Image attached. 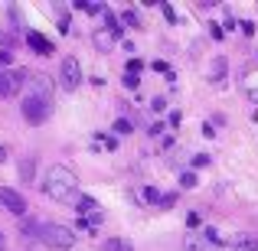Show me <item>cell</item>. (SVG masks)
Segmentation results:
<instances>
[{"label":"cell","instance_id":"cell-1","mask_svg":"<svg viewBox=\"0 0 258 251\" xmlns=\"http://www.w3.org/2000/svg\"><path fill=\"white\" fill-rule=\"evenodd\" d=\"M52 111V101H49V82L43 75H30V95L23 98V118L30 124H43Z\"/></svg>","mask_w":258,"mask_h":251},{"label":"cell","instance_id":"cell-2","mask_svg":"<svg viewBox=\"0 0 258 251\" xmlns=\"http://www.w3.org/2000/svg\"><path fill=\"white\" fill-rule=\"evenodd\" d=\"M79 189V180L69 166H49V173L43 176V196L46 199H56V202H66L72 199Z\"/></svg>","mask_w":258,"mask_h":251},{"label":"cell","instance_id":"cell-3","mask_svg":"<svg viewBox=\"0 0 258 251\" xmlns=\"http://www.w3.org/2000/svg\"><path fill=\"white\" fill-rule=\"evenodd\" d=\"M39 241H43V245H49V248H56V251H69L72 245H76V232L52 222V225H43V228H39Z\"/></svg>","mask_w":258,"mask_h":251},{"label":"cell","instance_id":"cell-4","mask_svg":"<svg viewBox=\"0 0 258 251\" xmlns=\"http://www.w3.org/2000/svg\"><path fill=\"white\" fill-rule=\"evenodd\" d=\"M59 85H62L66 92H76V88L82 85V62H79L76 56L62 59V65H59Z\"/></svg>","mask_w":258,"mask_h":251},{"label":"cell","instance_id":"cell-5","mask_svg":"<svg viewBox=\"0 0 258 251\" xmlns=\"http://www.w3.org/2000/svg\"><path fill=\"white\" fill-rule=\"evenodd\" d=\"M0 206H4L7 212H13V215L26 212V199L17 193V189H10V186H0Z\"/></svg>","mask_w":258,"mask_h":251},{"label":"cell","instance_id":"cell-6","mask_svg":"<svg viewBox=\"0 0 258 251\" xmlns=\"http://www.w3.org/2000/svg\"><path fill=\"white\" fill-rule=\"evenodd\" d=\"M183 248H186V251H213V245H209L200 232H189L186 238H183Z\"/></svg>","mask_w":258,"mask_h":251},{"label":"cell","instance_id":"cell-7","mask_svg":"<svg viewBox=\"0 0 258 251\" xmlns=\"http://www.w3.org/2000/svg\"><path fill=\"white\" fill-rule=\"evenodd\" d=\"M26 39H30V46H36V52H39V56H49V52H52V43L43 36V33L30 30V33H26Z\"/></svg>","mask_w":258,"mask_h":251},{"label":"cell","instance_id":"cell-8","mask_svg":"<svg viewBox=\"0 0 258 251\" xmlns=\"http://www.w3.org/2000/svg\"><path fill=\"white\" fill-rule=\"evenodd\" d=\"M17 92H20V85L13 82V72L4 69L0 72V98H10V95H17Z\"/></svg>","mask_w":258,"mask_h":251},{"label":"cell","instance_id":"cell-9","mask_svg":"<svg viewBox=\"0 0 258 251\" xmlns=\"http://www.w3.org/2000/svg\"><path fill=\"white\" fill-rule=\"evenodd\" d=\"M232 248L235 251H258V238H255V235H248V232H242V235H235V238H232Z\"/></svg>","mask_w":258,"mask_h":251},{"label":"cell","instance_id":"cell-10","mask_svg":"<svg viewBox=\"0 0 258 251\" xmlns=\"http://www.w3.org/2000/svg\"><path fill=\"white\" fill-rule=\"evenodd\" d=\"M226 72H229V62L222 56H216L213 59V69H209V82H222V78H226Z\"/></svg>","mask_w":258,"mask_h":251},{"label":"cell","instance_id":"cell-11","mask_svg":"<svg viewBox=\"0 0 258 251\" xmlns=\"http://www.w3.org/2000/svg\"><path fill=\"white\" fill-rule=\"evenodd\" d=\"M76 212L79 215H92V212H98V202H95L92 196H79L76 199Z\"/></svg>","mask_w":258,"mask_h":251},{"label":"cell","instance_id":"cell-12","mask_svg":"<svg viewBox=\"0 0 258 251\" xmlns=\"http://www.w3.org/2000/svg\"><path fill=\"white\" fill-rule=\"evenodd\" d=\"M105 23H108V36H111V39H121V33H124L121 20H118V17H111V13H105Z\"/></svg>","mask_w":258,"mask_h":251},{"label":"cell","instance_id":"cell-13","mask_svg":"<svg viewBox=\"0 0 258 251\" xmlns=\"http://www.w3.org/2000/svg\"><path fill=\"white\" fill-rule=\"evenodd\" d=\"M33 176H36V157H26L23 163H20V180H26V183H30Z\"/></svg>","mask_w":258,"mask_h":251},{"label":"cell","instance_id":"cell-14","mask_svg":"<svg viewBox=\"0 0 258 251\" xmlns=\"http://www.w3.org/2000/svg\"><path fill=\"white\" fill-rule=\"evenodd\" d=\"M105 251H134L131 241H124V238H108L105 241Z\"/></svg>","mask_w":258,"mask_h":251},{"label":"cell","instance_id":"cell-15","mask_svg":"<svg viewBox=\"0 0 258 251\" xmlns=\"http://www.w3.org/2000/svg\"><path fill=\"white\" fill-rule=\"evenodd\" d=\"M200 235H203V238H206V241H209V245H213V248H219V245H226V238H222V235H219V232H216V228H203V232H200Z\"/></svg>","mask_w":258,"mask_h":251},{"label":"cell","instance_id":"cell-16","mask_svg":"<svg viewBox=\"0 0 258 251\" xmlns=\"http://www.w3.org/2000/svg\"><path fill=\"white\" fill-rule=\"evenodd\" d=\"M95 46H98L101 52H108V46H111V36H108V33H95Z\"/></svg>","mask_w":258,"mask_h":251},{"label":"cell","instance_id":"cell-17","mask_svg":"<svg viewBox=\"0 0 258 251\" xmlns=\"http://www.w3.org/2000/svg\"><path fill=\"white\" fill-rule=\"evenodd\" d=\"M23 238H39V225L36 222H23Z\"/></svg>","mask_w":258,"mask_h":251},{"label":"cell","instance_id":"cell-18","mask_svg":"<svg viewBox=\"0 0 258 251\" xmlns=\"http://www.w3.org/2000/svg\"><path fill=\"white\" fill-rule=\"evenodd\" d=\"M114 131H118V134H131V131H134V124H131L127 118H118V121H114Z\"/></svg>","mask_w":258,"mask_h":251},{"label":"cell","instance_id":"cell-19","mask_svg":"<svg viewBox=\"0 0 258 251\" xmlns=\"http://www.w3.org/2000/svg\"><path fill=\"white\" fill-rule=\"evenodd\" d=\"M144 199H147V202H154V206H160V189L147 186V189H144Z\"/></svg>","mask_w":258,"mask_h":251},{"label":"cell","instance_id":"cell-20","mask_svg":"<svg viewBox=\"0 0 258 251\" xmlns=\"http://www.w3.org/2000/svg\"><path fill=\"white\" fill-rule=\"evenodd\" d=\"M141 69H144V62H141V59H131V62H127V72H124V75H134V78H138V72Z\"/></svg>","mask_w":258,"mask_h":251},{"label":"cell","instance_id":"cell-21","mask_svg":"<svg viewBox=\"0 0 258 251\" xmlns=\"http://www.w3.org/2000/svg\"><path fill=\"white\" fill-rule=\"evenodd\" d=\"M76 7H79V10H85V13H101V10H105L101 4H76Z\"/></svg>","mask_w":258,"mask_h":251},{"label":"cell","instance_id":"cell-22","mask_svg":"<svg viewBox=\"0 0 258 251\" xmlns=\"http://www.w3.org/2000/svg\"><path fill=\"white\" fill-rule=\"evenodd\" d=\"M124 23H127V26H141V23H138V17H134V10H127L124 17H121V26H124Z\"/></svg>","mask_w":258,"mask_h":251},{"label":"cell","instance_id":"cell-23","mask_svg":"<svg viewBox=\"0 0 258 251\" xmlns=\"http://www.w3.org/2000/svg\"><path fill=\"white\" fill-rule=\"evenodd\" d=\"M180 183H183L186 189H193V186H196V173H183V176H180Z\"/></svg>","mask_w":258,"mask_h":251},{"label":"cell","instance_id":"cell-24","mask_svg":"<svg viewBox=\"0 0 258 251\" xmlns=\"http://www.w3.org/2000/svg\"><path fill=\"white\" fill-rule=\"evenodd\" d=\"M173 202H176V196H173V193H167V196H160V209H170V206H173Z\"/></svg>","mask_w":258,"mask_h":251},{"label":"cell","instance_id":"cell-25","mask_svg":"<svg viewBox=\"0 0 258 251\" xmlns=\"http://www.w3.org/2000/svg\"><path fill=\"white\" fill-rule=\"evenodd\" d=\"M151 108H154V111H164V108H167V98H160V95H157V98H151Z\"/></svg>","mask_w":258,"mask_h":251},{"label":"cell","instance_id":"cell-26","mask_svg":"<svg viewBox=\"0 0 258 251\" xmlns=\"http://www.w3.org/2000/svg\"><path fill=\"white\" fill-rule=\"evenodd\" d=\"M160 10H164V17L170 20V23H176V13H173V7H170V4H164V7H160Z\"/></svg>","mask_w":258,"mask_h":251},{"label":"cell","instance_id":"cell-27","mask_svg":"<svg viewBox=\"0 0 258 251\" xmlns=\"http://www.w3.org/2000/svg\"><path fill=\"white\" fill-rule=\"evenodd\" d=\"M206 163H209L206 153H196V157H193V166H206Z\"/></svg>","mask_w":258,"mask_h":251},{"label":"cell","instance_id":"cell-28","mask_svg":"<svg viewBox=\"0 0 258 251\" xmlns=\"http://www.w3.org/2000/svg\"><path fill=\"white\" fill-rule=\"evenodd\" d=\"M4 160H7V150H4V147H0V163H4Z\"/></svg>","mask_w":258,"mask_h":251},{"label":"cell","instance_id":"cell-29","mask_svg":"<svg viewBox=\"0 0 258 251\" xmlns=\"http://www.w3.org/2000/svg\"><path fill=\"white\" fill-rule=\"evenodd\" d=\"M0 251H4V232H0Z\"/></svg>","mask_w":258,"mask_h":251}]
</instances>
